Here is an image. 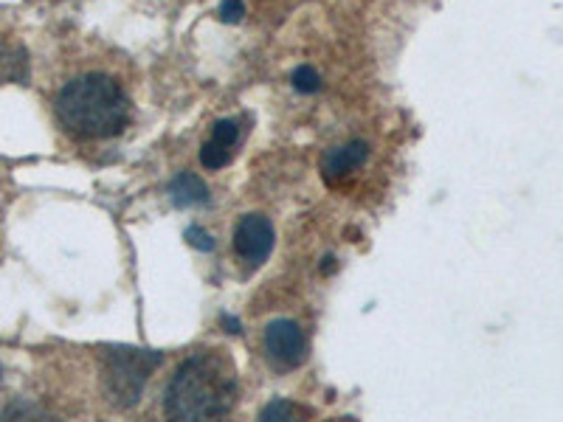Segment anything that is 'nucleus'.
Instances as JSON below:
<instances>
[{
	"label": "nucleus",
	"mask_w": 563,
	"mask_h": 422,
	"mask_svg": "<svg viewBox=\"0 0 563 422\" xmlns=\"http://www.w3.org/2000/svg\"><path fill=\"white\" fill-rule=\"evenodd\" d=\"M238 371L223 349H200L178 366L164 395V414L173 420H214L234 409Z\"/></svg>",
	"instance_id": "f257e3e1"
},
{
	"label": "nucleus",
	"mask_w": 563,
	"mask_h": 422,
	"mask_svg": "<svg viewBox=\"0 0 563 422\" xmlns=\"http://www.w3.org/2000/svg\"><path fill=\"white\" fill-rule=\"evenodd\" d=\"M57 122L70 138L104 141L122 135L130 122V99L115 79L82 74L59 90Z\"/></svg>",
	"instance_id": "f03ea898"
},
{
	"label": "nucleus",
	"mask_w": 563,
	"mask_h": 422,
	"mask_svg": "<svg viewBox=\"0 0 563 422\" xmlns=\"http://www.w3.org/2000/svg\"><path fill=\"white\" fill-rule=\"evenodd\" d=\"M158 352L144 349H104L102 352V386L104 397L115 409H133L144 395L150 375L158 369Z\"/></svg>",
	"instance_id": "7ed1b4c3"
},
{
	"label": "nucleus",
	"mask_w": 563,
	"mask_h": 422,
	"mask_svg": "<svg viewBox=\"0 0 563 422\" xmlns=\"http://www.w3.org/2000/svg\"><path fill=\"white\" fill-rule=\"evenodd\" d=\"M263 346L265 358H268V364L276 371L299 369L308 360V338H305V330L290 319L271 321L265 326Z\"/></svg>",
	"instance_id": "20e7f679"
},
{
	"label": "nucleus",
	"mask_w": 563,
	"mask_h": 422,
	"mask_svg": "<svg viewBox=\"0 0 563 422\" xmlns=\"http://www.w3.org/2000/svg\"><path fill=\"white\" fill-rule=\"evenodd\" d=\"M274 225L265 214H245L234 225V254L249 270L260 268L274 251Z\"/></svg>",
	"instance_id": "39448f33"
},
{
	"label": "nucleus",
	"mask_w": 563,
	"mask_h": 422,
	"mask_svg": "<svg viewBox=\"0 0 563 422\" xmlns=\"http://www.w3.org/2000/svg\"><path fill=\"white\" fill-rule=\"evenodd\" d=\"M366 158H369V144L366 141H350V144H341V147L330 149L321 158V175H324V180L330 186H341L364 167Z\"/></svg>",
	"instance_id": "423d86ee"
},
{
	"label": "nucleus",
	"mask_w": 563,
	"mask_h": 422,
	"mask_svg": "<svg viewBox=\"0 0 563 422\" xmlns=\"http://www.w3.org/2000/svg\"><path fill=\"white\" fill-rule=\"evenodd\" d=\"M240 141V122L234 119H223V122L214 124L211 130V138L206 141L203 149H200V164L206 169H223L225 164H231L234 158V147Z\"/></svg>",
	"instance_id": "0eeeda50"
},
{
	"label": "nucleus",
	"mask_w": 563,
	"mask_h": 422,
	"mask_svg": "<svg viewBox=\"0 0 563 422\" xmlns=\"http://www.w3.org/2000/svg\"><path fill=\"white\" fill-rule=\"evenodd\" d=\"M169 200L180 209H189V206H203L209 203V186L200 178H195L192 173L175 175V180L169 184Z\"/></svg>",
	"instance_id": "6e6552de"
},
{
	"label": "nucleus",
	"mask_w": 563,
	"mask_h": 422,
	"mask_svg": "<svg viewBox=\"0 0 563 422\" xmlns=\"http://www.w3.org/2000/svg\"><path fill=\"white\" fill-rule=\"evenodd\" d=\"M308 414V409H301V406L290 403V400H274V403L260 411V420H301V417Z\"/></svg>",
	"instance_id": "1a4fd4ad"
},
{
	"label": "nucleus",
	"mask_w": 563,
	"mask_h": 422,
	"mask_svg": "<svg viewBox=\"0 0 563 422\" xmlns=\"http://www.w3.org/2000/svg\"><path fill=\"white\" fill-rule=\"evenodd\" d=\"M290 82H294V88L301 90V93H316V90H321V77L316 74V68H310V65L296 68Z\"/></svg>",
	"instance_id": "9d476101"
},
{
	"label": "nucleus",
	"mask_w": 563,
	"mask_h": 422,
	"mask_svg": "<svg viewBox=\"0 0 563 422\" xmlns=\"http://www.w3.org/2000/svg\"><path fill=\"white\" fill-rule=\"evenodd\" d=\"M243 0H223V3H220V20H223V23H240V20H243Z\"/></svg>",
	"instance_id": "9b49d317"
},
{
	"label": "nucleus",
	"mask_w": 563,
	"mask_h": 422,
	"mask_svg": "<svg viewBox=\"0 0 563 422\" xmlns=\"http://www.w3.org/2000/svg\"><path fill=\"white\" fill-rule=\"evenodd\" d=\"M186 240H189V245H195V248H198V251H211V248H214V240H211L209 234H206V231L200 229V225H195V229L186 231Z\"/></svg>",
	"instance_id": "f8f14e48"
},
{
	"label": "nucleus",
	"mask_w": 563,
	"mask_h": 422,
	"mask_svg": "<svg viewBox=\"0 0 563 422\" xmlns=\"http://www.w3.org/2000/svg\"><path fill=\"white\" fill-rule=\"evenodd\" d=\"M225 321V326H229V333H240V330H243V326H240V321H234V319H223Z\"/></svg>",
	"instance_id": "ddd939ff"
}]
</instances>
